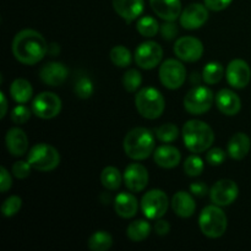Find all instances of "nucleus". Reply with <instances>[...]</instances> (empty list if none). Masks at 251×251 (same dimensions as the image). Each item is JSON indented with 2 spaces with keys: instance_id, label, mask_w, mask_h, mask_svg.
I'll use <instances>...</instances> for the list:
<instances>
[{
  "instance_id": "35",
  "label": "nucleus",
  "mask_w": 251,
  "mask_h": 251,
  "mask_svg": "<svg viewBox=\"0 0 251 251\" xmlns=\"http://www.w3.org/2000/svg\"><path fill=\"white\" fill-rule=\"evenodd\" d=\"M184 171L189 176H199L203 172V161L196 154H191L184 162Z\"/></svg>"
},
{
  "instance_id": "7",
  "label": "nucleus",
  "mask_w": 251,
  "mask_h": 251,
  "mask_svg": "<svg viewBox=\"0 0 251 251\" xmlns=\"http://www.w3.org/2000/svg\"><path fill=\"white\" fill-rule=\"evenodd\" d=\"M215 96L210 88L196 86L186 93L184 98V108L191 115H202L211 109Z\"/></svg>"
},
{
  "instance_id": "39",
  "label": "nucleus",
  "mask_w": 251,
  "mask_h": 251,
  "mask_svg": "<svg viewBox=\"0 0 251 251\" xmlns=\"http://www.w3.org/2000/svg\"><path fill=\"white\" fill-rule=\"evenodd\" d=\"M206 161L210 166H221L226 161V152L220 147L210 150L206 154Z\"/></svg>"
},
{
  "instance_id": "37",
  "label": "nucleus",
  "mask_w": 251,
  "mask_h": 251,
  "mask_svg": "<svg viewBox=\"0 0 251 251\" xmlns=\"http://www.w3.org/2000/svg\"><path fill=\"white\" fill-rule=\"evenodd\" d=\"M22 200L19 196L14 195L7 198L1 205V213L5 217H12L21 210Z\"/></svg>"
},
{
  "instance_id": "30",
  "label": "nucleus",
  "mask_w": 251,
  "mask_h": 251,
  "mask_svg": "<svg viewBox=\"0 0 251 251\" xmlns=\"http://www.w3.org/2000/svg\"><path fill=\"white\" fill-rule=\"evenodd\" d=\"M223 75H225V68L218 61H211L202 70V78L208 85L218 83L222 80Z\"/></svg>"
},
{
  "instance_id": "41",
  "label": "nucleus",
  "mask_w": 251,
  "mask_h": 251,
  "mask_svg": "<svg viewBox=\"0 0 251 251\" xmlns=\"http://www.w3.org/2000/svg\"><path fill=\"white\" fill-rule=\"evenodd\" d=\"M173 22L174 21H166L161 27L162 37L164 39H167V41H171V39L176 38V34H178V27Z\"/></svg>"
},
{
  "instance_id": "20",
  "label": "nucleus",
  "mask_w": 251,
  "mask_h": 251,
  "mask_svg": "<svg viewBox=\"0 0 251 251\" xmlns=\"http://www.w3.org/2000/svg\"><path fill=\"white\" fill-rule=\"evenodd\" d=\"M216 104L220 112L228 117L237 115L242 108V102L238 95L227 88H223L216 95Z\"/></svg>"
},
{
  "instance_id": "17",
  "label": "nucleus",
  "mask_w": 251,
  "mask_h": 251,
  "mask_svg": "<svg viewBox=\"0 0 251 251\" xmlns=\"http://www.w3.org/2000/svg\"><path fill=\"white\" fill-rule=\"evenodd\" d=\"M68 75V68L63 63H55V61L44 64L39 70V78L42 82L51 87L60 86L61 83L65 82Z\"/></svg>"
},
{
  "instance_id": "31",
  "label": "nucleus",
  "mask_w": 251,
  "mask_h": 251,
  "mask_svg": "<svg viewBox=\"0 0 251 251\" xmlns=\"http://www.w3.org/2000/svg\"><path fill=\"white\" fill-rule=\"evenodd\" d=\"M110 60L118 68H126L131 64L132 56L129 49L124 46H115L110 50Z\"/></svg>"
},
{
  "instance_id": "15",
  "label": "nucleus",
  "mask_w": 251,
  "mask_h": 251,
  "mask_svg": "<svg viewBox=\"0 0 251 251\" xmlns=\"http://www.w3.org/2000/svg\"><path fill=\"white\" fill-rule=\"evenodd\" d=\"M124 183L131 193H141L149 184V171L140 163H131L125 168Z\"/></svg>"
},
{
  "instance_id": "9",
  "label": "nucleus",
  "mask_w": 251,
  "mask_h": 251,
  "mask_svg": "<svg viewBox=\"0 0 251 251\" xmlns=\"http://www.w3.org/2000/svg\"><path fill=\"white\" fill-rule=\"evenodd\" d=\"M159 80L164 87L178 90L186 80V69L176 59H168L159 68Z\"/></svg>"
},
{
  "instance_id": "28",
  "label": "nucleus",
  "mask_w": 251,
  "mask_h": 251,
  "mask_svg": "<svg viewBox=\"0 0 251 251\" xmlns=\"http://www.w3.org/2000/svg\"><path fill=\"white\" fill-rule=\"evenodd\" d=\"M87 245L92 251H107L112 248L113 238L105 230H98L88 238Z\"/></svg>"
},
{
  "instance_id": "6",
  "label": "nucleus",
  "mask_w": 251,
  "mask_h": 251,
  "mask_svg": "<svg viewBox=\"0 0 251 251\" xmlns=\"http://www.w3.org/2000/svg\"><path fill=\"white\" fill-rule=\"evenodd\" d=\"M27 161L36 171L50 172L60 163V154L58 150L50 145L37 144L29 150Z\"/></svg>"
},
{
  "instance_id": "1",
  "label": "nucleus",
  "mask_w": 251,
  "mask_h": 251,
  "mask_svg": "<svg viewBox=\"0 0 251 251\" xmlns=\"http://www.w3.org/2000/svg\"><path fill=\"white\" fill-rule=\"evenodd\" d=\"M48 44L39 32L22 29L12 41V53L17 61L25 65H34L46 56Z\"/></svg>"
},
{
  "instance_id": "8",
  "label": "nucleus",
  "mask_w": 251,
  "mask_h": 251,
  "mask_svg": "<svg viewBox=\"0 0 251 251\" xmlns=\"http://www.w3.org/2000/svg\"><path fill=\"white\" fill-rule=\"evenodd\" d=\"M168 196L163 190L153 189L144 195L141 200V210L149 220H159L168 210Z\"/></svg>"
},
{
  "instance_id": "40",
  "label": "nucleus",
  "mask_w": 251,
  "mask_h": 251,
  "mask_svg": "<svg viewBox=\"0 0 251 251\" xmlns=\"http://www.w3.org/2000/svg\"><path fill=\"white\" fill-rule=\"evenodd\" d=\"M32 166L28 163V161H19L12 166V174L17 179H26L31 174Z\"/></svg>"
},
{
  "instance_id": "23",
  "label": "nucleus",
  "mask_w": 251,
  "mask_h": 251,
  "mask_svg": "<svg viewBox=\"0 0 251 251\" xmlns=\"http://www.w3.org/2000/svg\"><path fill=\"white\" fill-rule=\"evenodd\" d=\"M172 208L179 217L189 218L195 213L196 202L189 193L178 191L172 199Z\"/></svg>"
},
{
  "instance_id": "43",
  "label": "nucleus",
  "mask_w": 251,
  "mask_h": 251,
  "mask_svg": "<svg viewBox=\"0 0 251 251\" xmlns=\"http://www.w3.org/2000/svg\"><path fill=\"white\" fill-rule=\"evenodd\" d=\"M203 1L207 9L212 11H222L229 6L233 0H203Z\"/></svg>"
},
{
  "instance_id": "18",
  "label": "nucleus",
  "mask_w": 251,
  "mask_h": 251,
  "mask_svg": "<svg viewBox=\"0 0 251 251\" xmlns=\"http://www.w3.org/2000/svg\"><path fill=\"white\" fill-rule=\"evenodd\" d=\"M152 10L164 21H176L181 14L180 0H150Z\"/></svg>"
},
{
  "instance_id": "19",
  "label": "nucleus",
  "mask_w": 251,
  "mask_h": 251,
  "mask_svg": "<svg viewBox=\"0 0 251 251\" xmlns=\"http://www.w3.org/2000/svg\"><path fill=\"white\" fill-rule=\"evenodd\" d=\"M115 12L127 24L136 20L144 12V0H113Z\"/></svg>"
},
{
  "instance_id": "13",
  "label": "nucleus",
  "mask_w": 251,
  "mask_h": 251,
  "mask_svg": "<svg viewBox=\"0 0 251 251\" xmlns=\"http://www.w3.org/2000/svg\"><path fill=\"white\" fill-rule=\"evenodd\" d=\"M174 53L180 60L194 63L200 60L203 54V46L195 37H180L174 44Z\"/></svg>"
},
{
  "instance_id": "3",
  "label": "nucleus",
  "mask_w": 251,
  "mask_h": 251,
  "mask_svg": "<svg viewBox=\"0 0 251 251\" xmlns=\"http://www.w3.org/2000/svg\"><path fill=\"white\" fill-rule=\"evenodd\" d=\"M154 136L146 127L130 130L124 139V151L127 157L135 161H144L154 152Z\"/></svg>"
},
{
  "instance_id": "4",
  "label": "nucleus",
  "mask_w": 251,
  "mask_h": 251,
  "mask_svg": "<svg viewBox=\"0 0 251 251\" xmlns=\"http://www.w3.org/2000/svg\"><path fill=\"white\" fill-rule=\"evenodd\" d=\"M135 105L141 117L154 120L161 117L166 108V102L162 93L154 87H145L137 92Z\"/></svg>"
},
{
  "instance_id": "26",
  "label": "nucleus",
  "mask_w": 251,
  "mask_h": 251,
  "mask_svg": "<svg viewBox=\"0 0 251 251\" xmlns=\"http://www.w3.org/2000/svg\"><path fill=\"white\" fill-rule=\"evenodd\" d=\"M10 95L15 102L25 104L32 98L33 88H32L31 83L25 78H16L10 86Z\"/></svg>"
},
{
  "instance_id": "2",
  "label": "nucleus",
  "mask_w": 251,
  "mask_h": 251,
  "mask_svg": "<svg viewBox=\"0 0 251 251\" xmlns=\"http://www.w3.org/2000/svg\"><path fill=\"white\" fill-rule=\"evenodd\" d=\"M183 140L186 149L193 153H201L212 146L215 134L208 124L201 120H189L183 126Z\"/></svg>"
},
{
  "instance_id": "42",
  "label": "nucleus",
  "mask_w": 251,
  "mask_h": 251,
  "mask_svg": "<svg viewBox=\"0 0 251 251\" xmlns=\"http://www.w3.org/2000/svg\"><path fill=\"white\" fill-rule=\"evenodd\" d=\"M12 185L11 176L7 172V169L5 167H1L0 168V191L1 193H6Z\"/></svg>"
},
{
  "instance_id": "29",
  "label": "nucleus",
  "mask_w": 251,
  "mask_h": 251,
  "mask_svg": "<svg viewBox=\"0 0 251 251\" xmlns=\"http://www.w3.org/2000/svg\"><path fill=\"white\" fill-rule=\"evenodd\" d=\"M123 179L124 176H122L119 169H117L115 167H105L100 174L102 185L110 191L118 190L122 185Z\"/></svg>"
},
{
  "instance_id": "16",
  "label": "nucleus",
  "mask_w": 251,
  "mask_h": 251,
  "mask_svg": "<svg viewBox=\"0 0 251 251\" xmlns=\"http://www.w3.org/2000/svg\"><path fill=\"white\" fill-rule=\"evenodd\" d=\"M180 25L186 29H196L202 27L208 19L206 5L191 4L180 14Z\"/></svg>"
},
{
  "instance_id": "27",
  "label": "nucleus",
  "mask_w": 251,
  "mask_h": 251,
  "mask_svg": "<svg viewBox=\"0 0 251 251\" xmlns=\"http://www.w3.org/2000/svg\"><path fill=\"white\" fill-rule=\"evenodd\" d=\"M152 227L147 221L137 220L130 223L126 228V235L131 242L140 243L147 239L150 234H151Z\"/></svg>"
},
{
  "instance_id": "10",
  "label": "nucleus",
  "mask_w": 251,
  "mask_h": 251,
  "mask_svg": "<svg viewBox=\"0 0 251 251\" xmlns=\"http://www.w3.org/2000/svg\"><path fill=\"white\" fill-rule=\"evenodd\" d=\"M32 112L41 119H53L61 112V100L53 92H42L32 102Z\"/></svg>"
},
{
  "instance_id": "14",
  "label": "nucleus",
  "mask_w": 251,
  "mask_h": 251,
  "mask_svg": "<svg viewBox=\"0 0 251 251\" xmlns=\"http://www.w3.org/2000/svg\"><path fill=\"white\" fill-rule=\"evenodd\" d=\"M227 81L232 87L244 88L249 85L251 78L250 66L247 61L242 59H234L228 64L226 69Z\"/></svg>"
},
{
  "instance_id": "34",
  "label": "nucleus",
  "mask_w": 251,
  "mask_h": 251,
  "mask_svg": "<svg viewBox=\"0 0 251 251\" xmlns=\"http://www.w3.org/2000/svg\"><path fill=\"white\" fill-rule=\"evenodd\" d=\"M142 83V76L141 74L139 73L135 69H130L126 73L124 74V77H123V85H124V88L130 93L136 92L137 88L141 86Z\"/></svg>"
},
{
  "instance_id": "12",
  "label": "nucleus",
  "mask_w": 251,
  "mask_h": 251,
  "mask_svg": "<svg viewBox=\"0 0 251 251\" xmlns=\"http://www.w3.org/2000/svg\"><path fill=\"white\" fill-rule=\"evenodd\" d=\"M239 194V188L230 179H221L213 184L210 190V199L217 206H229L234 202Z\"/></svg>"
},
{
  "instance_id": "38",
  "label": "nucleus",
  "mask_w": 251,
  "mask_h": 251,
  "mask_svg": "<svg viewBox=\"0 0 251 251\" xmlns=\"http://www.w3.org/2000/svg\"><path fill=\"white\" fill-rule=\"evenodd\" d=\"M31 118V110L24 104H19L12 109L11 120L15 124H25Z\"/></svg>"
},
{
  "instance_id": "45",
  "label": "nucleus",
  "mask_w": 251,
  "mask_h": 251,
  "mask_svg": "<svg viewBox=\"0 0 251 251\" xmlns=\"http://www.w3.org/2000/svg\"><path fill=\"white\" fill-rule=\"evenodd\" d=\"M154 232L158 235H166L171 232V225L167 221L163 220H157L156 225H154Z\"/></svg>"
},
{
  "instance_id": "32",
  "label": "nucleus",
  "mask_w": 251,
  "mask_h": 251,
  "mask_svg": "<svg viewBox=\"0 0 251 251\" xmlns=\"http://www.w3.org/2000/svg\"><path fill=\"white\" fill-rule=\"evenodd\" d=\"M136 29L141 36L144 37H154L159 29V25L156 19L152 16H144L137 21Z\"/></svg>"
},
{
  "instance_id": "24",
  "label": "nucleus",
  "mask_w": 251,
  "mask_h": 251,
  "mask_svg": "<svg viewBox=\"0 0 251 251\" xmlns=\"http://www.w3.org/2000/svg\"><path fill=\"white\" fill-rule=\"evenodd\" d=\"M251 147L250 137L244 132H238V134L233 135L230 137L229 142H228L227 151L228 154L232 157L235 161H240V159L245 158L248 156Z\"/></svg>"
},
{
  "instance_id": "22",
  "label": "nucleus",
  "mask_w": 251,
  "mask_h": 251,
  "mask_svg": "<svg viewBox=\"0 0 251 251\" xmlns=\"http://www.w3.org/2000/svg\"><path fill=\"white\" fill-rule=\"evenodd\" d=\"M5 142H6L7 151L12 154V156H24L28 150V139L25 131L20 127H12L7 131L6 137H5Z\"/></svg>"
},
{
  "instance_id": "44",
  "label": "nucleus",
  "mask_w": 251,
  "mask_h": 251,
  "mask_svg": "<svg viewBox=\"0 0 251 251\" xmlns=\"http://www.w3.org/2000/svg\"><path fill=\"white\" fill-rule=\"evenodd\" d=\"M190 191L195 196H199V198H203L205 195H207L210 191H208L207 185H206L203 181H196V183H193L190 185Z\"/></svg>"
},
{
  "instance_id": "25",
  "label": "nucleus",
  "mask_w": 251,
  "mask_h": 251,
  "mask_svg": "<svg viewBox=\"0 0 251 251\" xmlns=\"http://www.w3.org/2000/svg\"><path fill=\"white\" fill-rule=\"evenodd\" d=\"M114 208L122 218H132L137 213V199L130 193H120L114 200Z\"/></svg>"
},
{
  "instance_id": "5",
  "label": "nucleus",
  "mask_w": 251,
  "mask_h": 251,
  "mask_svg": "<svg viewBox=\"0 0 251 251\" xmlns=\"http://www.w3.org/2000/svg\"><path fill=\"white\" fill-rule=\"evenodd\" d=\"M199 226L203 235L211 239L221 238L228 227L227 216L217 205L207 206L202 210L199 217Z\"/></svg>"
},
{
  "instance_id": "36",
  "label": "nucleus",
  "mask_w": 251,
  "mask_h": 251,
  "mask_svg": "<svg viewBox=\"0 0 251 251\" xmlns=\"http://www.w3.org/2000/svg\"><path fill=\"white\" fill-rule=\"evenodd\" d=\"M74 91H75V95L77 96V97L86 100V98H90L91 96L93 95L95 87H93L92 81L88 77H85V76H83V77H80L76 81Z\"/></svg>"
},
{
  "instance_id": "21",
  "label": "nucleus",
  "mask_w": 251,
  "mask_h": 251,
  "mask_svg": "<svg viewBox=\"0 0 251 251\" xmlns=\"http://www.w3.org/2000/svg\"><path fill=\"white\" fill-rule=\"evenodd\" d=\"M153 158L157 166L171 169L180 163L181 153L176 147L171 146V145H163L154 150Z\"/></svg>"
},
{
  "instance_id": "11",
  "label": "nucleus",
  "mask_w": 251,
  "mask_h": 251,
  "mask_svg": "<svg viewBox=\"0 0 251 251\" xmlns=\"http://www.w3.org/2000/svg\"><path fill=\"white\" fill-rule=\"evenodd\" d=\"M163 58V49L157 42L147 41L140 44L135 50V61L145 70L154 69Z\"/></svg>"
},
{
  "instance_id": "46",
  "label": "nucleus",
  "mask_w": 251,
  "mask_h": 251,
  "mask_svg": "<svg viewBox=\"0 0 251 251\" xmlns=\"http://www.w3.org/2000/svg\"><path fill=\"white\" fill-rule=\"evenodd\" d=\"M0 98H1V114H0V118H4L6 115L7 112V100L6 97H5L4 92H0Z\"/></svg>"
},
{
  "instance_id": "33",
  "label": "nucleus",
  "mask_w": 251,
  "mask_h": 251,
  "mask_svg": "<svg viewBox=\"0 0 251 251\" xmlns=\"http://www.w3.org/2000/svg\"><path fill=\"white\" fill-rule=\"evenodd\" d=\"M156 136L159 141L166 142H173L178 139L179 136V129L176 125L168 123V124H163L156 129Z\"/></svg>"
}]
</instances>
